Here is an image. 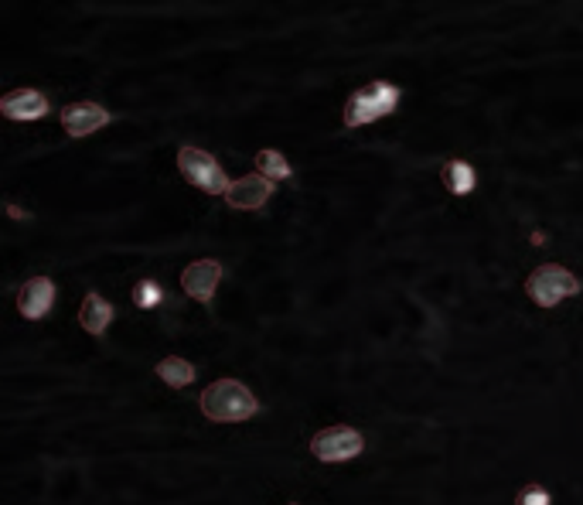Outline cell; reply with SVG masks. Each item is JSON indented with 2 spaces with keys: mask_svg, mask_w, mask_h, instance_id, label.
Returning a JSON list of instances; mask_svg holds the SVG:
<instances>
[{
  "mask_svg": "<svg viewBox=\"0 0 583 505\" xmlns=\"http://www.w3.org/2000/svg\"><path fill=\"white\" fill-rule=\"evenodd\" d=\"M260 403L239 379H219L202 393V413L215 424H239V420L256 417Z\"/></svg>",
  "mask_w": 583,
  "mask_h": 505,
  "instance_id": "obj_1",
  "label": "cell"
},
{
  "mask_svg": "<svg viewBox=\"0 0 583 505\" xmlns=\"http://www.w3.org/2000/svg\"><path fill=\"white\" fill-rule=\"evenodd\" d=\"M399 99H403V89L393 86V82H386V79H376V82H369L365 89H355V93L348 96L345 117L341 120H345L348 130L369 127V123L389 117V113H396Z\"/></svg>",
  "mask_w": 583,
  "mask_h": 505,
  "instance_id": "obj_2",
  "label": "cell"
},
{
  "mask_svg": "<svg viewBox=\"0 0 583 505\" xmlns=\"http://www.w3.org/2000/svg\"><path fill=\"white\" fill-rule=\"evenodd\" d=\"M583 291V280L573 270L560 267V263H543L529 273L526 280V294L539 308H556L566 297H577Z\"/></svg>",
  "mask_w": 583,
  "mask_h": 505,
  "instance_id": "obj_3",
  "label": "cell"
},
{
  "mask_svg": "<svg viewBox=\"0 0 583 505\" xmlns=\"http://www.w3.org/2000/svg\"><path fill=\"white\" fill-rule=\"evenodd\" d=\"M178 168H181V175H185L188 185H195L198 192H205V195L226 198L229 185H232V181L226 178V171H222V164L215 161L208 151H202V147H181Z\"/></svg>",
  "mask_w": 583,
  "mask_h": 505,
  "instance_id": "obj_4",
  "label": "cell"
},
{
  "mask_svg": "<svg viewBox=\"0 0 583 505\" xmlns=\"http://www.w3.org/2000/svg\"><path fill=\"white\" fill-rule=\"evenodd\" d=\"M365 451V437L355 427H324L311 437V454L324 465H341Z\"/></svg>",
  "mask_w": 583,
  "mask_h": 505,
  "instance_id": "obj_5",
  "label": "cell"
},
{
  "mask_svg": "<svg viewBox=\"0 0 583 505\" xmlns=\"http://www.w3.org/2000/svg\"><path fill=\"white\" fill-rule=\"evenodd\" d=\"M219 280H222L219 260H195L181 270V291H185L191 301L212 304L215 291H219Z\"/></svg>",
  "mask_w": 583,
  "mask_h": 505,
  "instance_id": "obj_6",
  "label": "cell"
},
{
  "mask_svg": "<svg viewBox=\"0 0 583 505\" xmlns=\"http://www.w3.org/2000/svg\"><path fill=\"white\" fill-rule=\"evenodd\" d=\"M110 120H113L110 110H103L99 103H86V99H82V103H69L62 110V127L72 140L96 134V130H103Z\"/></svg>",
  "mask_w": 583,
  "mask_h": 505,
  "instance_id": "obj_7",
  "label": "cell"
},
{
  "mask_svg": "<svg viewBox=\"0 0 583 505\" xmlns=\"http://www.w3.org/2000/svg\"><path fill=\"white\" fill-rule=\"evenodd\" d=\"M270 198H273V181L263 178L260 171H256V175H246V178H236L226 192V202L232 205V209H243V212L263 209Z\"/></svg>",
  "mask_w": 583,
  "mask_h": 505,
  "instance_id": "obj_8",
  "label": "cell"
},
{
  "mask_svg": "<svg viewBox=\"0 0 583 505\" xmlns=\"http://www.w3.org/2000/svg\"><path fill=\"white\" fill-rule=\"evenodd\" d=\"M48 99L45 93H38V89H14V93H7L0 99V113H4L7 120H41L48 117Z\"/></svg>",
  "mask_w": 583,
  "mask_h": 505,
  "instance_id": "obj_9",
  "label": "cell"
},
{
  "mask_svg": "<svg viewBox=\"0 0 583 505\" xmlns=\"http://www.w3.org/2000/svg\"><path fill=\"white\" fill-rule=\"evenodd\" d=\"M52 304H55V284L48 277H31L18 291V311L28 321L45 318V314L52 311Z\"/></svg>",
  "mask_w": 583,
  "mask_h": 505,
  "instance_id": "obj_10",
  "label": "cell"
},
{
  "mask_svg": "<svg viewBox=\"0 0 583 505\" xmlns=\"http://www.w3.org/2000/svg\"><path fill=\"white\" fill-rule=\"evenodd\" d=\"M113 321V304L106 301L103 294L89 291L86 301H82V311H79V325L89 331V335H103Z\"/></svg>",
  "mask_w": 583,
  "mask_h": 505,
  "instance_id": "obj_11",
  "label": "cell"
},
{
  "mask_svg": "<svg viewBox=\"0 0 583 505\" xmlns=\"http://www.w3.org/2000/svg\"><path fill=\"white\" fill-rule=\"evenodd\" d=\"M444 185H447V192H451V195L464 198V195L474 192V185H478V175H474V168H471L468 161L454 157V161L444 164Z\"/></svg>",
  "mask_w": 583,
  "mask_h": 505,
  "instance_id": "obj_12",
  "label": "cell"
},
{
  "mask_svg": "<svg viewBox=\"0 0 583 505\" xmlns=\"http://www.w3.org/2000/svg\"><path fill=\"white\" fill-rule=\"evenodd\" d=\"M157 376H161L171 389H185L195 383V366H191L188 359H181V355H168V359L157 362Z\"/></svg>",
  "mask_w": 583,
  "mask_h": 505,
  "instance_id": "obj_13",
  "label": "cell"
},
{
  "mask_svg": "<svg viewBox=\"0 0 583 505\" xmlns=\"http://www.w3.org/2000/svg\"><path fill=\"white\" fill-rule=\"evenodd\" d=\"M256 168H260V175L270 178L273 185H277V181H287L290 175H294V168L287 164V157H283L280 151H270V147L256 154Z\"/></svg>",
  "mask_w": 583,
  "mask_h": 505,
  "instance_id": "obj_14",
  "label": "cell"
},
{
  "mask_svg": "<svg viewBox=\"0 0 583 505\" xmlns=\"http://www.w3.org/2000/svg\"><path fill=\"white\" fill-rule=\"evenodd\" d=\"M133 301H137L140 308H157V304L164 301V291L157 287V280H140L137 291H133Z\"/></svg>",
  "mask_w": 583,
  "mask_h": 505,
  "instance_id": "obj_15",
  "label": "cell"
},
{
  "mask_svg": "<svg viewBox=\"0 0 583 505\" xmlns=\"http://www.w3.org/2000/svg\"><path fill=\"white\" fill-rule=\"evenodd\" d=\"M519 505H553V499H549V492L543 485H526L519 492Z\"/></svg>",
  "mask_w": 583,
  "mask_h": 505,
  "instance_id": "obj_16",
  "label": "cell"
},
{
  "mask_svg": "<svg viewBox=\"0 0 583 505\" xmlns=\"http://www.w3.org/2000/svg\"><path fill=\"white\" fill-rule=\"evenodd\" d=\"M7 212H11V215H14V219H18V222H28V219H31V215H28V212H21L18 205H7Z\"/></svg>",
  "mask_w": 583,
  "mask_h": 505,
  "instance_id": "obj_17",
  "label": "cell"
},
{
  "mask_svg": "<svg viewBox=\"0 0 583 505\" xmlns=\"http://www.w3.org/2000/svg\"><path fill=\"white\" fill-rule=\"evenodd\" d=\"M294 505H297V502H294Z\"/></svg>",
  "mask_w": 583,
  "mask_h": 505,
  "instance_id": "obj_18",
  "label": "cell"
}]
</instances>
